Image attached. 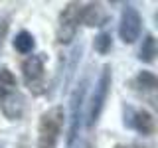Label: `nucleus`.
Returning a JSON list of instances; mask_svg holds the SVG:
<instances>
[{"mask_svg":"<svg viewBox=\"0 0 158 148\" xmlns=\"http://www.w3.org/2000/svg\"><path fill=\"white\" fill-rule=\"evenodd\" d=\"M63 128V109L53 107L40 118L38 126V148H56Z\"/></svg>","mask_w":158,"mask_h":148,"instance_id":"f257e3e1","label":"nucleus"},{"mask_svg":"<svg viewBox=\"0 0 158 148\" xmlns=\"http://www.w3.org/2000/svg\"><path fill=\"white\" fill-rule=\"evenodd\" d=\"M22 75L24 83L34 95H42L46 91V56H30L22 63Z\"/></svg>","mask_w":158,"mask_h":148,"instance_id":"f03ea898","label":"nucleus"},{"mask_svg":"<svg viewBox=\"0 0 158 148\" xmlns=\"http://www.w3.org/2000/svg\"><path fill=\"white\" fill-rule=\"evenodd\" d=\"M111 81H113V75H111V65H105L101 71V75L97 79V85H95V91H93V97H91V109H89V117H87V126H95L99 117L103 113V107H105V101L109 97V89H111Z\"/></svg>","mask_w":158,"mask_h":148,"instance_id":"7ed1b4c3","label":"nucleus"},{"mask_svg":"<svg viewBox=\"0 0 158 148\" xmlns=\"http://www.w3.org/2000/svg\"><path fill=\"white\" fill-rule=\"evenodd\" d=\"M81 8L77 2H69L63 12L59 14V26H57V42L69 43L77 36L79 22H81Z\"/></svg>","mask_w":158,"mask_h":148,"instance_id":"20e7f679","label":"nucleus"},{"mask_svg":"<svg viewBox=\"0 0 158 148\" xmlns=\"http://www.w3.org/2000/svg\"><path fill=\"white\" fill-rule=\"evenodd\" d=\"M140 26H142V18L138 14V10L131 4H127L123 8L121 14V26H118V34L121 39L125 43H135L138 36H140Z\"/></svg>","mask_w":158,"mask_h":148,"instance_id":"39448f33","label":"nucleus"},{"mask_svg":"<svg viewBox=\"0 0 158 148\" xmlns=\"http://www.w3.org/2000/svg\"><path fill=\"white\" fill-rule=\"evenodd\" d=\"M87 93V77L75 87L71 95V118H69V134H67V146H71L77 138L79 125H81V109H83V99Z\"/></svg>","mask_w":158,"mask_h":148,"instance_id":"423d86ee","label":"nucleus"},{"mask_svg":"<svg viewBox=\"0 0 158 148\" xmlns=\"http://www.w3.org/2000/svg\"><path fill=\"white\" fill-rule=\"evenodd\" d=\"M125 126L128 128H135L136 132H140V134H152L154 132V118H152V115L148 111H144V109H140V111H135V109L127 107L125 109Z\"/></svg>","mask_w":158,"mask_h":148,"instance_id":"0eeeda50","label":"nucleus"},{"mask_svg":"<svg viewBox=\"0 0 158 148\" xmlns=\"http://www.w3.org/2000/svg\"><path fill=\"white\" fill-rule=\"evenodd\" d=\"M0 105H2V113L6 115V118L18 121L24 113V97L16 91V93H12V95H8L6 99H2Z\"/></svg>","mask_w":158,"mask_h":148,"instance_id":"6e6552de","label":"nucleus"},{"mask_svg":"<svg viewBox=\"0 0 158 148\" xmlns=\"http://www.w3.org/2000/svg\"><path fill=\"white\" fill-rule=\"evenodd\" d=\"M107 16L103 14L101 4H87L81 8V22L87 26H103Z\"/></svg>","mask_w":158,"mask_h":148,"instance_id":"1a4fd4ad","label":"nucleus"},{"mask_svg":"<svg viewBox=\"0 0 158 148\" xmlns=\"http://www.w3.org/2000/svg\"><path fill=\"white\" fill-rule=\"evenodd\" d=\"M16 77H14V73L10 71L8 67H2L0 69V101L2 99H6L8 95H12V93H16Z\"/></svg>","mask_w":158,"mask_h":148,"instance_id":"9d476101","label":"nucleus"},{"mask_svg":"<svg viewBox=\"0 0 158 148\" xmlns=\"http://www.w3.org/2000/svg\"><path fill=\"white\" fill-rule=\"evenodd\" d=\"M14 47L20 53H32L34 47H36V39H34V36L30 32H20L14 38Z\"/></svg>","mask_w":158,"mask_h":148,"instance_id":"9b49d317","label":"nucleus"},{"mask_svg":"<svg viewBox=\"0 0 158 148\" xmlns=\"http://www.w3.org/2000/svg\"><path fill=\"white\" fill-rule=\"evenodd\" d=\"M154 56H156V39H154V36L148 34V36L144 38V42H142L138 59L144 61V63H152V61H154Z\"/></svg>","mask_w":158,"mask_h":148,"instance_id":"f8f14e48","label":"nucleus"},{"mask_svg":"<svg viewBox=\"0 0 158 148\" xmlns=\"http://www.w3.org/2000/svg\"><path fill=\"white\" fill-rule=\"evenodd\" d=\"M132 85H135L136 89H142V91H154L158 81H156V77L152 75V73L142 71L140 75H136V79L132 81Z\"/></svg>","mask_w":158,"mask_h":148,"instance_id":"ddd939ff","label":"nucleus"},{"mask_svg":"<svg viewBox=\"0 0 158 148\" xmlns=\"http://www.w3.org/2000/svg\"><path fill=\"white\" fill-rule=\"evenodd\" d=\"M93 46H95V49H97L99 53H107V51H111V46H113V38H111V34L101 32V34H99V36L95 38Z\"/></svg>","mask_w":158,"mask_h":148,"instance_id":"4468645a","label":"nucleus"},{"mask_svg":"<svg viewBox=\"0 0 158 148\" xmlns=\"http://www.w3.org/2000/svg\"><path fill=\"white\" fill-rule=\"evenodd\" d=\"M67 148H91V144H89L87 140H79L77 144H71V146H67Z\"/></svg>","mask_w":158,"mask_h":148,"instance_id":"2eb2a0df","label":"nucleus"},{"mask_svg":"<svg viewBox=\"0 0 158 148\" xmlns=\"http://www.w3.org/2000/svg\"><path fill=\"white\" fill-rule=\"evenodd\" d=\"M4 34H6V22L0 20V47H2V39H4Z\"/></svg>","mask_w":158,"mask_h":148,"instance_id":"dca6fc26","label":"nucleus"},{"mask_svg":"<svg viewBox=\"0 0 158 148\" xmlns=\"http://www.w3.org/2000/svg\"><path fill=\"white\" fill-rule=\"evenodd\" d=\"M115 148H142V146H138V144H118Z\"/></svg>","mask_w":158,"mask_h":148,"instance_id":"f3484780","label":"nucleus"}]
</instances>
